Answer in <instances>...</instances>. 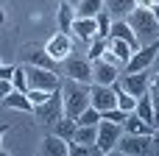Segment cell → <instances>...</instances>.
Returning a JSON list of instances; mask_svg holds the SVG:
<instances>
[{
    "mask_svg": "<svg viewBox=\"0 0 159 156\" xmlns=\"http://www.w3.org/2000/svg\"><path fill=\"white\" fill-rule=\"evenodd\" d=\"M45 50H48V56H50V59H56V61L61 64V61H64V59L73 53L70 33H61V31H59V33H53V36L45 42Z\"/></svg>",
    "mask_w": 159,
    "mask_h": 156,
    "instance_id": "8fae6325",
    "label": "cell"
},
{
    "mask_svg": "<svg viewBox=\"0 0 159 156\" xmlns=\"http://www.w3.org/2000/svg\"><path fill=\"white\" fill-rule=\"evenodd\" d=\"M101 120H112V123H120V126H123V120H126V112H123V109H117V106H112V109L101 112Z\"/></svg>",
    "mask_w": 159,
    "mask_h": 156,
    "instance_id": "1f68e13d",
    "label": "cell"
},
{
    "mask_svg": "<svg viewBox=\"0 0 159 156\" xmlns=\"http://www.w3.org/2000/svg\"><path fill=\"white\" fill-rule=\"evenodd\" d=\"M59 3H61V0H59Z\"/></svg>",
    "mask_w": 159,
    "mask_h": 156,
    "instance_id": "ee69618b",
    "label": "cell"
},
{
    "mask_svg": "<svg viewBox=\"0 0 159 156\" xmlns=\"http://www.w3.org/2000/svg\"><path fill=\"white\" fill-rule=\"evenodd\" d=\"M3 22H6V8L0 6V25H3Z\"/></svg>",
    "mask_w": 159,
    "mask_h": 156,
    "instance_id": "f35d334b",
    "label": "cell"
},
{
    "mask_svg": "<svg viewBox=\"0 0 159 156\" xmlns=\"http://www.w3.org/2000/svg\"><path fill=\"white\" fill-rule=\"evenodd\" d=\"M123 131H126V134H148V137H151L154 126L145 123L143 117H137V114L131 112V114H126V120H123Z\"/></svg>",
    "mask_w": 159,
    "mask_h": 156,
    "instance_id": "d6986e66",
    "label": "cell"
},
{
    "mask_svg": "<svg viewBox=\"0 0 159 156\" xmlns=\"http://www.w3.org/2000/svg\"><path fill=\"white\" fill-rule=\"evenodd\" d=\"M11 87H14L17 92H25V89H28V78H25V70H22V67L14 70V75H11Z\"/></svg>",
    "mask_w": 159,
    "mask_h": 156,
    "instance_id": "4dcf8cb0",
    "label": "cell"
},
{
    "mask_svg": "<svg viewBox=\"0 0 159 156\" xmlns=\"http://www.w3.org/2000/svg\"><path fill=\"white\" fill-rule=\"evenodd\" d=\"M154 128H159V117H157V123H154Z\"/></svg>",
    "mask_w": 159,
    "mask_h": 156,
    "instance_id": "ab89813d",
    "label": "cell"
},
{
    "mask_svg": "<svg viewBox=\"0 0 159 156\" xmlns=\"http://www.w3.org/2000/svg\"><path fill=\"white\" fill-rule=\"evenodd\" d=\"M75 123H78V126H98V123H101V112H98L95 106H87V109L75 117Z\"/></svg>",
    "mask_w": 159,
    "mask_h": 156,
    "instance_id": "4316f807",
    "label": "cell"
},
{
    "mask_svg": "<svg viewBox=\"0 0 159 156\" xmlns=\"http://www.w3.org/2000/svg\"><path fill=\"white\" fill-rule=\"evenodd\" d=\"M109 50H112V56H115V61L123 67L129 59H131V53H134V47L129 45V42H123V39H115V36H109Z\"/></svg>",
    "mask_w": 159,
    "mask_h": 156,
    "instance_id": "e0dca14e",
    "label": "cell"
},
{
    "mask_svg": "<svg viewBox=\"0 0 159 156\" xmlns=\"http://www.w3.org/2000/svg\"><path fill=\"white\" fill-rule=\"evenodd\" d=\"M70 3H73V6H75V3H78V0H70Z\"/></svg>",
    "mask_w": 159,
    "mask_h": 156,
    "instance_id": "60d3db41",
    "label": "cell"
},
{
    "mask_svg": "<svg viewBox=\"0 0 159 156\" xmlns=\"http://www.w3.org/2000/svg\"><path fill=\"white\" fill-rule=\"evenodd\" d=\"M75 128H78V123H75L73 117H64V114H61V117L53 123V134H56V137H61L64 142H70V140H73Z\"/></svg>",
    "mask_w": 159,
    "mask_h": 156,
    "instance_id": "7402d4cb",
    "label": "cell"
},
{
    "mask_svg": "<svg viewBox=\"0 0 159 156\" xmlns=\"http://www.w3.org/2000/svg\"><path fill=\"white\" fill-rule=\"evenodd\" d=\"M95 28H98V39H109V31H112V14L106 8H101L95 14Z\"/></svg>",
    "mask_w": 159,
    "mask_h": 156,
    "instance_id": "484cf974",
    "label": "cell"
},
{
    "mask_svg": "<svg viewBox=\"0 0 159 156\" xmlns=\"http://www.w3.org/2000/svg\"><path fill=\"white\" fill-rule=\"evenodd\" d=\"M134 114L137 117H143L145 123H157V117H154V100H151V89L148 92H143L140 98H137V106H134Z\"/></svg>",
    "mask_w": 159,
    "mask_h": 156,
    "instance_id": "2e32d148",
    "label": "cell"
},
{
    "mask_svg": "<svg viewBox=\"0 0 159 156\" xmlns=\"http://www.w3.org/2000/svg\"><path fill=\"white\" fill-rule=\"evenodd\" d=\"M106 47H109V39H92V42H89V53H87V59H89V61L101 59V56L106 53Z\"/></svg>",
    "mask_w": 159,
    "mask_h": 156,
    "instance_id": "83f0119b",
    "label": "cell"
},
{
    "mask_svg": "<svg viewBox=\"0 0 159 156\" xmlns=\"http://www.w3.org/2000/svg\"><path fill=\"white\" fill-rule=\"evenodd\" d=\"M103 8L112 14V20H126L134 8V0H103Z\"/></svg>",
    "mask_w": 159,
    "mask_h": 156,
    "instance_id": "ffe728a7",
    "label": "cell"
},
{
    "mask_svg": "<svg viewBox=\"0 0 159 156\" xmlns=\"http://www.w3.org/2000/svg\"><path fill=\"white\" fill-rule=\"evenodd\" d=\"M14 70H17V67H11V64H0V78H6V81H11V75H14Z\"/></svg>",
    "mask_w": 159,
    "mask_h": 156,
    "instance_id": "d6a6232c",
    "label": "cell"
},
{
    "mask_svg": "<svg viewBox=\"0 0 159 156\" xmlns=\"http://www.w3.org/2000/svg\"><path fill=\"white\" fill-rule=\"evenodd\" d=\"M39 154H45V156H67V142H64L61 137H56V134H48V137H42V142H39Z\"/></svg>",
    "mask_w": 159,
    "mask_h": 156,
    "instance_id": "5bb4252c",
    "label": "cell"
},
{
    "mask_svg": "<svg viewBox=\"0 0 159 156\" xmlns=\"http://www.w3.org/2000/svg\"><path fill=\"white\" fill-rule=\"evenodd\" d=\"M151 11H154V20H157V22H159V6H157V3L151 6Z\"/></svg>",
    "mask_w": 159,
    "mask_h": 156,
    "instance_id": "74e56055",
    "label": "cell"
},
{
    "mask_svg": "<svg viewBox=\"0 0 159 156\" xmlns=\"http://www.w3.org/2000/svg\"><path fill=\"white\" fill-rule=\"evenodd\" d=\"M89 106H95L98 112H106L112 106H117V92L112 84H89Z\"/></svg>",
    "mask_w": 159,
    "mask_h": 156,
    "instance_id": "ba28073f",
    "label": "cell"
},
{
    "mask_svg": "<svg viewBox=\"0 0 159 156\" xmlns=\"http://www.w3.org/2000/svg\"><path fill=\"white\" fill-rule=\"evenodd\" d=\"M25 95H28V100H31L34 106H39V103H45V100L50 98V92H48V89H36V87H28V89H25Z\"/></svg>",
    "mask_w": 159,
    "mask_h": 156,
    "instance_id": "f546056e",
    "label": "cell"
},
{
    "mask_svg": "<svg viewBox=\"0 0 159 156\" xmlns=\"http://www.w3.org/2000/svg\"><path fill=\"white\" fill-rule=\"evenodd\" d=\"M70 33H75V39H81L84 45H89L92 39H98L95 17H75L73 25H70Z\"/></svg>",
    "mask_w": 159,
    "mask_h": 156,
    "instance_id": "7c38bea8",
    "label": "cell"
},
{
    "mask_svg": "<svg viewBox=\"0 0 159 156\" xmlns=\"http://www.w3.org/2000/svg\"><path fill=\"white\" fill-rule=\"evenodd\" d=\"M120 87L129 92V95H134V98H140L143 92H148L151 89V75H148V70H137V73H120Z\"/></svg>",
    "mask_w": 159,
    "mask_h": 156,
    "instance_id": "9c48e42d",
    "label": "cell"
},
{
    "mask_svg": "<svg viewBox=\"0 0 159 156\" xmlns=\"http://www.w3.org/2000/svg\"><path fill=\"white\" fill-rule=\"evenodd\" d=\"M11 126L8 123H0V151H3V137H6V131H8Z\"/></svg>",
    "mask_w": 159,
    "mask_h": 156,
    "instance_id": "d590c367",
    "label": "cell"
},
{
    "mask_svg": "<svg viewBox=\"0 0 159 156\" xmlns=\"http://www.w3.org/2000/svg\"><path fill=\"white\" fill-rule=\"evenodd\" d=\"M0 103H3V106H8V109H17V112H25V114H34V103L28 100V95H25V92L11 89Z\"/></svg>",
    "mask_w": 159,
    "mask_h": 156,
    "instance_id": "9a60e30c",
    "label": "cell"
},
{
    "mask_svg": "<svg viewBox=\"0 0 159 156\" xmlns=\"http://www.w3.org/2000/svg\"><path fill=\"white\" fill-rule=\"evenodd\" d=\"M120 73H123V67L115 61H106V59L92 61V84H115L120 78Z\"/></svg>",
    "mask_w": 159,
    "mask_h": 156,
    "instance_id": "30bf717a",
    "label": "cell"
},
{
    "mask_svg": "<svg viewBox=\"0 0 159 156\" xmlns=\"http://www.w3.org/2000/svg\"><path fill=\"white\" fill-rule=\"evenodd\" d=\"M64 78H73L78 84H92V61L87 56L70 53L64 59Z\"/></svg>",
    "mask_w": 159,
    "mask_h": 156,
    "instance_id": "5b68a950",
    "label": "cell"
},
{
    "mask_svg": "<svg viewBox=\"0 0 159 156\" xmlns=\"http://www.w3.org/2000/svg\"><path fill=\"white\" fill-rule=\"evenodd\" d=\"M109 36H115V39H123V42H129L134 50L140 47V39H137V33L131 31V25L126 22V20H112V31H109Z\"/></svg>",
    "mask_w": 159,
    "mask_h": 156,
    "instance_id": "4fadbf2b",
    "label": "cell"
},
{
    "mask_svg": "<svg viewBox=\"0 0 159 156\" xmlns=\"http://www.w3.org/2000/svg\"><path fill=\"white\" fill-rule=\"evenodd\" d=\"M25 78H28V87H36V89H59L61 87V78L56 70H48V67H36V64H25Z\"/></svg>",
    "mask_w": 159,
    "mask_h": 156,
    "instance_id": "277c9868",
    "label": "cell"
},
{
    "mask_svg": "<svg viewBox=\"0 0 159 156\" xmlns=\"http://www.w3.org/2000/svg\"><path fill=\"white\" fill-rule=\"evenodd\" d=\"M28 64H36V67H48V70H56V59H50L48 56V50H45V45L42 47H28Z\"/></svg>",
    "mask_w": 159,
    "mask_h": 156,
    "instance_id": "ac0fdd59",
    "label": "cell"
},
{
    "mask_svg": "<svg viewBox=\"0 0 159 156\" xmlns=\"http://www.w3.org/2000/svg\"><path fill=\"white\" fill-rule=\"evenodd\" d=\"M112 87H115V92H117V109H123L126 114H131V112H134V106H137V98H134V95H129V92L120 87V81H115Z\"/></svg>",
    "mask_w": 159,
    "mask_h": 156,
    "instance_id": "603a6c76",
    "label": "cell"
},
{
    "mask_svg": "<svg viewBox=\"0 0 159 156\" xmlns=\"http://www.w3.org/2000/svg\"><path fill=\"white\" fill-rule=\"evenodd\" d=\"M56 20H59V31H61V33H70V25H73V20H75V11H73V3H70V0H61V3H59Z\"/></svg>",
    "mask_w": 159,
    "mask_h": 156,
    "instance_id": "44dd1931",
    "label": "cell"
},
{
    "mask_svg": "<svg viewBox=\"0 0 159 156\" xmlns=\"http://www.w3.org/2000/svg\"><path fill=\"white\" fill-rule=\"evenodd\" d=\"M157 59H159V56H157Z\"/></svg>",
    "mask_w": 159,
    "mask_h": 156,
    "instance_id": "f6af8a7d",
    "label": "cell"
},
{
    "mask_svg": "<svg viewBox=\"0 0 159 156\" xmlns=\"http://www.w3.org/2000/svg\"><path fill=\"white\" fill-rule=\"evenodd\" d=\"M0 64H3V59H0Z\"/></svg>",
    "mask_w": 159,
    "mask_h": 156,
    "instance_id": "7bdbcfd3",
    "label": "cell"
},
{
    "mask_svg": "<svg viewBox=\"0 0 159 156\" xmlns=\"http://www.w3.org/2000/svg\"><path fill=\"white\" fill-rule=\"evenodd\" d=\"M95 137H98V126H78V128H75V134H73V140H75V142L89 145V148H95Z\"/></svg>",
    "mask_w": 159,
    "mask_h": 156,
    "instance_id": "d4e9b609",
    "label": "cell"
},
{
    "mask_svg": "<svg viewBox=\"0 0 159 156\" xmlns=\"http://www.w3.org/2000/svg\"><path fill=\"white\" fill-rule=\"evenodd\" d=\"M61 114H64V109H61V87H59V89H53V92H50V98H48L45 103L34 106V117H36L39 123H45V126H53Z\"/></svg>",
    "mask_w": 159,
    "mask_h": 156,
    "instance_id": "8992f818",
    "label": "cell"
},
{
    "mask_svg": "<svg viewBox=\"0 0 159 156\" xmlns=\"http://www.w3.org/2000/svg\"><path fill=\"white\" fill-rule=\"evenodd\" d=\"M117 151L123 156H148L151 154V137L148 134H126L117 142Z\"/></svg>",
    "mask_w": 159,
    "mask_h": 156,
    "instance_id": "52a82bcc",
    "label": "cell"
},
{
    "mask_svg": "<svg viewBox=\"0 0 159 156\" xmlns=\"http://www.w3.org/2000/svg\"><path fill=\"white\" fill-rule=\"evenodd\" d=\"M92 154H95V148H89V145H81L75 140L67 142V156H92Z\"/></svg>",
    "mask_w": 159,
    "mask_h": 156,
    "instance_id": "f1b7e54d",
    "label": "cell"
},
{
    "mask_svg": "<svg viewBox=\"0 0 159 156\" xmlns=\"http://www.w3.org/2000/svg\"><path fill=\"white\" fill-rule=\"evenodd\" d=\"M101 8H103V0H78V3L73 6L75 17H95Z\"/></svg>",
    "mask_w": 159,
    "mask_h": 156,
    "instance_id": "cb8c5ba5",
    "label": "cell"
},
{
    "mask_svg": "<svg viewBox=\"0 0 159 156\" xmlns=\"http://www.w3.org/2000/svg\"><path fill=\"white\" fill-rule=\"evenodd\" d=\"M126 22H129V25H131V31L137 33L140 45H145V42H154V39L159 36V22L154 20V11H151V8L134 6V8H131V14L126 17Z\"/></svg>",
    "mask_w": 159,
    "mask_h": 156,
    "instance_id": "7a4b0ae2",
    "label": "cell"
},
{
    "mask_svg": "<svg viewBox=\"0 0 159 156\" xmlns=\"http://www.w3.org/2000/svg\"><path fill=\"white\" fill-rule=\"evenodd\" d=\"M154 3H157V6H159V0H154Z\"/></svg>",
    "mask_w": 159,
    "mask_h": 156,
    "instance_id": "b9f144b4",
    "label": "cell"
},
{
    "mask_svg": "<svg viewBox=\"0 0 159 156\" xmlns=\"http://www.w3.org/2000/svg\"><path fill=\"white\" fill-rule=\"evenodd\" d=\"M87 106H89V84H78L73 78L61 81V109H64V117L75 120Z\"/></svg>",
    "mask_w": 159,
    "mask_h": 156,
    "instance_id": "6da1fadb",
    "label": "cell"
},
{
    "mask_svg": "<svg viewBox=\"0 0 159 156\" xmlns=\"http://www.w3.org/2000/svg\"><path fill=\"white\" fill-rule=\"evenodd\" d=\"M11 89H14V87H11V81H6V78H0V100H3V98H6V95H8Z\"/></svg>",
    "mask_w": 159,
    "mask_h": 156,
    "instance_id": "836d02e7",
    "label": "cell"
},
{
    "mask_svg": "<svg viewBox=\"0 0 159 156\" xmlns=\"http://www.w3.org/2000/svg\"><path fill=\"white\" fill-rule=\"evenodd\" d=\"M134 6H143V8H151L154 0H134Z\"/></svg>",
    "mask_w": 159,
    "mask_h": 156,
    "instance_id": "8d00e7d4",
    "label": "cell"
},
{
    "mask_svg": "<svg viewBox=\"0 0 159 156\" xmlns=\"http://www.w3.org/2000/svg\"><path fill=\"white\" fill-rule=\"evenodd\" d=\"M151 154H159V128L151 131Z\"/></svg>",
    "mask_w": 159,
    "mask_h": 156,
    "instance_id": "e575fe53",
    "label": "cell"
},
{
    "mask_svg": "<svg viewBox=\"0 0 159 156\" xmlns=\"http://www.w3.org/2000/svg\"><path fill=\"white\" fill-rule=\"evenodd\" d=\"M123 137V126L112 123V120H101L98 123V137H95V154H115L117 142Z\"/></svg>",
    "mask_w": 159,
    "mask_h": 156,
    "instance_id": "3957f363",
    "label": "cell"
}]
</instances>
